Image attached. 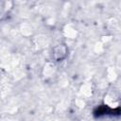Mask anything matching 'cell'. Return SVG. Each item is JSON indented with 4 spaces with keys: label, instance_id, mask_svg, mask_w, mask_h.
<instances>
[{
    "label": "cell",
    "instance_id": "obj_1",
    "mask_svg": "<svg viewBox=\"0 0 121 121\" xmlns=\"http://www.w3.org/2000/svg\"><path fill=\"white\" fill-rule=\"evenodd\" d=\"M68 53H69V49H68V46L63 43H58L56 44L53 48H52V59L57 61V62H60V61H62L64 60L67 56H68Z\"/></svg>",
    "mask_w": 121,
    "mask_h": 121
}]
</instances>
